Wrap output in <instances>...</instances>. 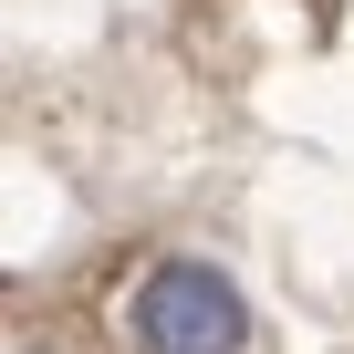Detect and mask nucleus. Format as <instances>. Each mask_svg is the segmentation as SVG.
Masks as SVG:
<instances>
[{
  "label": "nucleus",
  "mask_w": 354,
  "mask_h": 354,
  "mask_svg": "<svg viewBox=\"0 0 354 354\" xmlns=\"http://www.w3.org/2000/svg\"><path fill=\"white\" fill-rule=\"evenodd\" d=\"M115 323H125L136 354H250V302H240V281H230L219 261H198V250L146 261Z\"/></svg>",
  "instance_id": "obj_1"
}]
</instances>
